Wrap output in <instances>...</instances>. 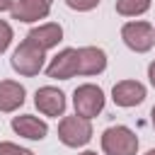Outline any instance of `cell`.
<instances>
[{"instance_id":"obj_4","label":"cell","mask_w":155,"mask_h":155,"mask_svg":"<svg viewBox=\"0 0 155 155\" xmlns=\"http://www.w3.org/2000/svg\"><path fill=\"white\" fill-rule=\"evenodd\" d=\"M73 107H75L78 116L94 119L104 109V92H102V87H97L92 82H85V85L75 87V92H73Z\"/></svg>"},{"instance_id":"obj_1","label":"cell","mask_w":155,"mask_h":155,"mask_svg":"<svg viewBox=\"0 0 155 155\" xmlns=\"http://www.w3.org/2000/svg\"><path fill=\"white\" fill-rule=\"evenodd\" d=\"M44 58H46V51L39 48L36 44H31L29 39H24V41L15 48V53H12V58H10V65H12L15 73L31 78V75H39V73H41Z\"/></svg>"},{"instance_id":"obj_14","label":"cell","mask_w":155,"mask_h":155,"mask_svg":"<svg viewBox=\"0 0 155 155\" xmlns=\"http://www.w3.org/2000/svg\"><path fill=\"white\" fill-rule=\"evenodd\" d=\"M150 10V0H116V12L124 17H138Z\"/></svg>"},{"instance_id":"obj_10","label":"cell","mask_w":155,"mask_h":155,"mask_svg":"<svg viewBox=\"0 0 155 155\" xmlns=\"http://www.w3.org/2000/svg\"><path fill=\"white\" fill-rule=\"evenodd\" d=\"M12 131L22 138H29V140H41L46 138L48 133V124L39 116H31V114H19V116H12Z\"/></svg>"},{"instance_id":"obj_12","label":"cell","mask_w":155,"mask_h":155,"mask_svg":"<svg viewBox=\"0 0 155 155\" xmlns=\"http://www.w3.org/2000/svg\"><path fill=\"white\" fill-rule=\"evenodd\" d=\"M27 39H29L31 44H36L39 48L48 51V48L58 46V41L63 39V27L56 24V22H46V24H39V27L29 29Z\"/></svg>"},{"instance_id":"obj_3","label":"cell","mask_w":155,"mask_h":155,"mask_svg":"<svg viewBox=\"0 0 155 155\" xmlns=\"http://www.w3.org/2000/svg\"><path fill=\"white\" fill-rule=\"evenodd\" d=\"M58 138L68 148H82L92 138V121L85 116H78V114L63 116L58 124Z\"/></svg>"},{"instance_id":"obj_18","label":"cell","mask_w":155,"mask_h":155,"mask_svg":"<svg viewBox=\"0 0 155 155\" xmlns=\"http://www.w3.org/2000/svg\"><path fill=\"white\" fill-rule=\"evenodd\" d=\"M148 80H150V85L155 87V61L148 65Z\"/></svg>"},{"instance_id":"obj_20","label":"cell","mask_w":155,"mask_h":155,"mask_svg":"<svg viewBox=\"0 0 155 155\" xmlns=\"http://www.w3.org/2000/svg\"><path fill=\"white\" fill-rule=\"evenodd\" d=\"M150 121H153V128H155V107L150 109Z\"/></svg>"},{"instance_id":"obj_22","label":"cell","mask_w":155,"mask_h":155,"mask_svg":"<svg viewBox=\"0 0 155 155\" xmlns=\"http://www.w3.org/2000/svg\"><path fill=\"white\" fill-rule=\"evenodd\" d=\"M145 155H155V148H153V150H148V153H145Z\"/></svg>"},{"instance_id":"obj_8","label":"cell","mask_w":155,"mask_h":155,"mask_svg":"<svg viewBox=\"0 0 155 155\" xmlns=\"http://www.w3.org/2000/svg\"><path fill=\"white\" fill-rule=\"evenodd\" d=\"M53 0H15V7L10 10L12 19L19 22H39L51 12Z\"/></svg>"},{"instance_id":"obj_16","label":"cell","mask_w":155,"mask_h":155,"mask_svg":"<svg viewBox=\"0 0 155 155\" xmlns=\"http://www.w3.org/2000/svg\"><path fill=\"white\" fill-rule=\"evenodd\" d=\"M0 155H34V153L27 150V148H19L17 143L2 140V143H0Z\"/></svg>"},{"instance_id":"obj_17","label":"cell","mask_w":155,"mask_h":155,"mask_svg":"<svg viewBox=\"0 0 155 155\" xmlns=\"http://www.w3.org/2000/svg\"><path fill=\"white\" fill-rule=\"evenodd\" d=\"M65 5L70 10H78V12H90L99 5V0H65Z\"/></svg>"},{"instance_id":"obj_21","label":"cell","mask_w":155,"mask_h":155,"mask_svg":"<svg viewBox=\"0 0 155 155\" xmlns=\"http://www.w3.org/2000/svg\"><path fill=\"white\" fill-rule=\"evenodd\" d=\"M80 155H97L94 150H85V153H80Z\"/></svg>"},{"instance_id":"obj_9","label":"cell","mask_w":155,"mask_h":155,"mask_svg":"<svg viewBox=\"0 0 155 155\" xmlns=\"http://www.w3.org/2000/svg\"><path fill=\"white\" fill-rule=\"evenodd\" d=\"M111 99L116 107H136L145 99V87L138 80H121L111 90Z\"/></svg>"},{"instance_id":"obj_11","label":"cell","mask_w":155,"mask_h":155,"mask_svg":"<svg viewBox=\"0 0 155 155\" xmlns=\"http://www.w3.org/2000/svg\"><path fill=\"white\" fill-rule=\"evenodd\" d=\"M78 65L80 75H99L107 68V53L97 46H82L78 48Z\"/></svg>"},{"instance_id":"obj_15","label":"cell","mask_w":155,"mask_h":155,"mask_svg":"<svg viewBox=\"0 0 155 155\" xmlns=\"http://www.w3.org/2000/svg\"><path fill=\"white\" fill-rule=\"evenodd\" d=\"M10 44H12V27L5 19H0V53H5Z\"/></svg>"},{"instance_id":"obj_7","label":"cell","mask_w":155,"mask_h":155,"mask_svg":"<svg viewBox=\"0 0 155 155\" xmlns=\"http://www.w3.org/2000/svg\"><path fill=\"white\" fill-rule=\"evenodd\" d=\"M78 70H80V65H78V48H63L46 65V75L53 78V80H70L75 75H80Z\"/></svg>"},{"instance_id":"obj_19","label":"cell","mask_w":155,"mask_h":155,"mask_svg":"<svg viewBox=\"0 0 155 155\" xmlns=\"http://www.w3.org/2000/svg\"><path fill=\"white\" fill-rule=\"evenodd\" d=\"M12 7H15V0H0V12L12 10Z\"/></svg>"},{"instance_id":"obj_2","label":"cell","mask_w":155,"mask_h":155,"mask_svg":"<svg viewBox=\"0 0 155 155\" xmlns=\"http://www.w3.org/2000/svg\"><path fill=\"white\" fill-rule=\"evenodd\" d=\"M102 150L104 155H136L138 153V138L128 126H109L102 133Z\"/></svg>"},{"instance_id":"obj_13","label":"cell","mask_w":155,"mask_h":155,"mask_svg":"<svg viewBox=\"0 0 155 155\" xmlns=\"http://www.w3.org/2000/svg\"><path fill=\"white\" fill-rule=\"evenodd\" d=\"M24 97H27L24 85H19L15 80H0V111L10 114V111L19 109L24 104Z\"/></svg>"},{"instance_id":"obj_5","label":"cell","mask_w":155,"mask_h":155,"mask_svg":"<svg viewBox=\"0 0 155 155\" xmlns=\"http://www.w3.org/2000/svg\"><path fill=\"white\" fill-rule=\"evenodd\" d=\"M121 39H124V44H126L131 51L145 53V51H150L153 44H155V27L148 24V22H140V19L126 22V24L121 27Z\"/></svg>"},{"instance_id":"obj_6","label":"cell","mask_w":155,"mask_h":155,"mask_svg":"<svg viewBox=\"0 0 155 155\" xmlns=\"http://www.w3.org/2000/svg\"><path fill=\"white\" fill-rule=\"evenodd\" d=\"M34 104H36V109L44 114V116H63L65 114V94L58 90V87H51V85H46V87H39L36 90V94H34Z\"/></svg>"}]
</instances>
